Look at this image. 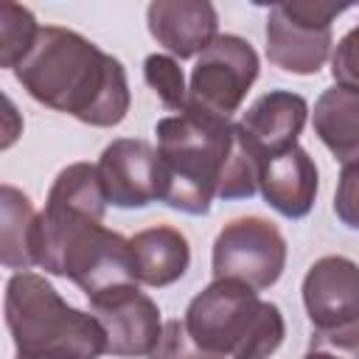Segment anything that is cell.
<instances>
[{"instance_id":"obj_1","label":"cell","mask_w":359,"mask_h":359,"mask_svg":"<svg viewBox=\"0 0 359 359\" xmlns=\"http://www.w3.org/2000/svg\"><path fill=\"white\" fill-rule=\"evenodd\" d=\"M157 154L163 163V202L174 210L202 216L213 196L250 199L258 188L255 163L230 118L199 109L163 118L157 121Z\"/></svg>"},{"instance_id":"obj_22","label":"cell","mask_w":359,"mask_h":359,"mask_svg":"<svg viewBox=\"0 0 359 359\" xmlns=\"http://www.w3.org/2000/svg\"><path fill=\"white\" fill-rule=\"evenodd\" d=\"M309 348L325 351L334 359H359V320L337 325V328H325L317 331L309 342Z\"/></svg>"},{"instance_id":"obj_10","label":"cell","mask_w":359,"mask_h":359,"mask_svg":"<svg viewBox=\"0 0 359 359\" xmlns=\"http://www.w3.org/2000/svg\"><path fill=\"white\" fill-rule=\"evenodd\" d=\"M107 202L115 208H143L154 199L163 202V163L146 140H112L98 160Z\"/></svg>"},{"instance_id":"obj_21","label":"cell","mask_w":359,"mask_h":359,"mask_svg":"<svg viewBox=\"0 0 359 359\" xmlns=\"http://www.w3.org/2000/svg\"><path fill=\"white\" fill-rule=\"evenodd\" d=\"M334 213L351 230H359V160L345 163L339 171L337 194H334Z\"/></svg>"},{"instance_id":"obj_19","label":"cell","mask_w":359,"mask_h":359,"mask_svg":"<svg viewBox=\"0 0 359 359\" xmlns=\"http://www.w3.org/2000/svg\"><path fill=\"white\" fill-rule=\"evenodd\" d=\"M143 76H146L149 87L157 93V98H160L168 109L182 112V109L188 107L185 79H182L180 65H177L171 56H163V53L146 56V62H143Z\"/></svg>"},{"instance_id":"obj_11","label":"cell","mask_w":359,"mask_h":359,"mask_svg":"<svg viewBox=\"0 0 359 359\" xmlns=\"http://www.w3.org/2000/svg\"><path fill=\"white\" fill-rule=\"evenodd\" d=\"M309 104L303 95L289 90H269L241 115L236 123L238 140L252 163L289 151L297 146V137L306 126Z\"/></svg>"},{"instance_id":"obj_6","label":"cell","mask_w":359,"mask_h":359,"mask_svg":"<svg viewBox=\"0 0 359 359\" xmlns=\"http://www.w3.org/2000/svg\"><path fill=\"white\" fill-rule=\"evenodd\" d=\"M351 6L278 3L266 14V56L286 73L311 76L331 53V20Z\"/></svg>"},{"instance_id":"obj_8","label":"cell","mask_w":359,"mask_h":359,"mask_svg":"<svg viewBox=\"0 0 359 359\" xmlns=\"http://www.w3.org/2000/svg\"><path fill=\"white\" fill-rule=\"evenodd\" d=\"M286 266V238L261 219L244 216L222 227L213 241V278L238 280L250 289H269Z\"/></svg>"},{"instance_id":"obj_3","label":"cell","mask_w":359,"mask_h":359,"mask_svg":"<svg viewBox=\"0 0 359 359\" xmlns=\"http://www.w3.org/2000/svg\"><path fill=\"white\" fill-rule=\"evenodd\" d=\"M6 325L17 359H98L107 353V331L98 317L67 306L36 272L8 278Z\"/></svg>"},{"instance_id":"obj_23","label":"cell","mask_w":359,"mask_h":359,"mask_svg":"<svg viewBox=\"0 0 359 359\" xmlns=\"http://www.w3.org/2000/svg\"><path fill=\"white\" fill-rule=\"evenodd\" d=\"M331 76L339 87L359 90V25L339 39L331 56Z\"/></svg>"},{"instance_id":"obj_18","label":"cell","mask_w":359,"mask_h":359,"mask_svg":"<svg viewBox=\"0 0 359 359\" xmlns=\"http://www.w3.org/2000/svg\"><path fill=\"white\" fill-rule=\"evenodd\" d=\"M39 31L31 8L6 0L0 6V65L17 70L34 50Z\"/></svg>"},{"instance_id":"obj_20","label":"cell","mask_w":359,"mask_h":359,"mask_svg":"<svg viewBox=\"0 0 359 359\" xmlns=\"http://www.w3.org/2000/svg\"><path fill=\"white\" fill-rule=\"evenodd\" d=\"M149 359H224V356H216V353L199 348L194 342V337L188 334L185 323L168 320V323H163V334H160L154 351L149 353Z\"/></svg>"},{"instance_id":"obj_12","label":"cell","mask_w":359,"mask_h":359,"mask_svg":"<svg viewBox=\"0 0 359 359\" xmlns=\"http://www.w3.org/2000/svg\"><path fill=\"white\" fill-rule=\"evenodd\" d=\"M303 303L317 331L359 320V264L345 255H325L303 278Z\"/></svg>"},{"instance_id":"obj_24","label":"cell","mask_w":359,"mask_h":359,"mask_svg":"<svg viewBox=\"0 0 359 359\" xmlns=\"http://www.w3.org/2000/svg\"><path fill=\"white\" fill-rule=\"evenodd\" d=\"M17 121V112H14V104L6 98V137H3V149H8L17 137V126H11Z\"/></svg>"},{"instance_id":"obj_9","label":"cell","mask_w":359,"mask_h":359,"mask_svg":"<svg viewBox=\"0 0 359 359\" xmlns=\"http://www.w3.org/2000/svg\"><path fill=\"white\" fill-rule=\"evenodd\" d=\"M93 314L107 331V353L149 356L163 334L157 303L137 289V283L112 286L90 297Z\"/></svg>"},{"instance_id":"obj_5","label":"cell","mask_w":359,"mask_h":359,"mask_svg":"<svg viewBox=\"0 0 359 359\" xmlns=\"http://www.w3.org/2000/svg\"><path fill=\"white\" fill-rule=\"evenodd\" d=\"M182 323L199 348L230 359H269L286 334L280 309L238 280L205 286L188 303Z\"/></svg>"},{"instance_id":"obj_25","label":"cell","mask_w":359,"mask_h":359,"mask_svg":"<svg viewBox=\"0 0 359 359\" xmlns=\"http://www.w3.org/2000/svg\"><path fill=\"white\" fill-rule=\"evenodd\" d=\"M303 359H334V356H331V353H325V351H317V348H309Z\"/></svg>"},{"instance_id":"obj_13","label":"cell","mask_w":359,"mask_h":359,"mask_svg":"<svg viewBox=\"0 0 359 359\" xmlns=\"http://www.w3.org/2000/svg\"><path fill=\"white\" fill-rule=\"evenodd\" d=\"M255 180L264 199L286 219H303L314 208L320 188L317 165L300 146L258 160Z\"/></svg>"},{"instance_id":"obj_14","label":"cell","mask_w":359,"mask_h":359,"mask_svg":"<svg viewBox=\"0 0 359 359\" xmlns=\"http://www.w3.org/2000/svg\"><path fill=\"white\" fill-rule=\"evenodd\" d=\"M151 36L180 59L202 53L219 34L216 8L205 0H154L146 8Z\"/></svg>"},{"instance_id":"obj_2","label":"cell","mask_w":359,"mask_h":359,"mask_svg":"<svg viewBox=\"0 0 359 359\" xmlns=\"http://www.w3.org/2000/svg\"><path fill=\"white\" fill-rule=\"evenodd\" d=\"M14 73L31 98L81 123L115 126L129 112L123 65L70 28L45 25Z\"/></svg>"},{"instance_id":"obj_7","label":"cell","mask_w":359,"mask_h":359,"mask_svg":"<svg viewBox=\"0 0 359 359\" xmlns=\"http://www.w3.org/2000/svg\"><path fill=\"white\" fill-rule=\"evenodd\" d=\"M255 79H258L255 48L236 34H219L199 53L194 65L185 109L230 118L241 107Z\"/></svg>"},{"instance_id":"obj_17","label":"cell","mask_w":359,"mask_h":359,"mask_svg":"<svg viewBox=\"0 0 359 359\" xmlns=\"http://www.w3.org/2000/svg\"><path fill=\"white\" fill-rule=\"evenodd\" d=\"M0 210H3V224H0V261L8 269H22L28 272L36 264V227H39V213L34 210L31 199L17 191L14 185L0 188Z\"/></svg>"},{"instance_id":"obj_16","label":"cell","mask_w":359,"mask_h":359,"mask_svg":"<svg viewBox=\"0 0 359 359\" xmlns=\"http://www.w3.org/2000/svg\"><path fill=\"white\" fill-rule=\"evenodd\" d=\"M314 132L342 165L359 160V90L328 87L314 104Z\"/></svg>"},{"instance_id":"obj_4","label":"cell","mask_w":359,"mask_h":359,"mask_svg":"<svg viewBox=\"0 0 359 359\" xmlns=\"http://www.w3.org/2000/svg\"><path fill=\"white\" fill-rule=\"evenodd\" d=\"M104 219L45 205L36 227V266L70 278L87 300L123 283H137L129 241L101 224Z\"/></svg>"},{"instance_id":"obj_15","label":"cell","mask_w":359,"mask_h":359,"mask_svg":"<svg viewBox=\"0 0 359 359\" xmlns=\"http://www.w3.org/2000/svg\"><path fill=\"white\" fill-rule=\"evenodd\" d=\"M129 252L135 280L146 286H168L180 280L191 264L188 238L171 224H157L135 233L129 238Z\"/></svg>"}]
</instances>
